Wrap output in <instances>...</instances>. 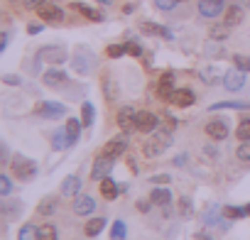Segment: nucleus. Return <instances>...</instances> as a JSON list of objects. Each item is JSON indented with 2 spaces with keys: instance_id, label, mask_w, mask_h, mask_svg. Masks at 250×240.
Returning <instances> with one entry per match:
<instances>
[{
  "instance_id": "obj_20",
  "label": "nucleus",
  "mask_w": 250,
  "mask_h": 240,
  "mask_svg": "<svg viewBox=\"0 0 250 240\" xmlns=\"http://www.w3.org/2000/svg\"><path fill=\"white\" fill-rule=\"evenodd\" d=\"M66 74L62 71V69H49V71H44V76H42V81L47 83V86H62V83H66Z\"/></svg>"
},
{
  "instance_id": "obj_10",
  "label": "nucleus",
  "mask_w": 250,
  "mask_h": 240,
  "mask_svg": "<svg viewBox=\"0 0 250 240\" xmlns=\"http://www.w3.org/2000/svg\"><path fill=\"white\" fill-rule=\"evenodd\" d=\"M174 93H177V88H174V74L167 71V74H162V79L157 81V96H160L162 100H172Z\"/></svg>"
},
{
  "instance_id": "obj_28",
  "label": "nucleus",
  "mask_w": 250,
  "mask_h": 240,
  "mask_svg": "<svg viewBox=\"0 0 250 240\" xmlns=\"http://www.w3.org/2000/svg\"><path fill=\"white\" fill-rule=\"evenodd\" d=\"M240 22H243V8L233 3V5L226 10V25L235 27V25H240Z\"/></svg>"
},
{
  "instance_id": "obj_11",
  "label": "nucleus",
  "mask_w": 250,
  "mask_h": 240,
  "mask_svg": "<svg viewBox=\"0 0 250 240\" xmlns=\"http://www.w3.org/2000/svg\"><path fill=\"white\" fill-rule=\"evenodd\" d=\"M223 86H226V91H230V93L240 91V88L245 86V71H240V69H230V71H226V76H223Z\"/></svg>"
},
{
  "instance_id": "obj_52",
  "label": "nucleus",
  "mask_w": 250,
  "mask_h": 240,
  "mask_svg": "<svg viewBox=\"0 0 250 240\" xmlns=\"http://www.w3.org/2000/svg\"><path fill=\"white\" fill-rule=\"evenodd\" d=\"M5 47H8V32H3V42H0V52H5Z\"/></svg>"
},
{
  "instance_id": "obj_45",
  "label": "nucleus",
  "mask_w": 250,
  "mask_h": 240,
  "mask_svg": "<svg viewBox=\"0 0 250 240\" xmlns=\"http://www.w3.org/2000/svg\"><path fill=\"white\" fill-rule=\"evenodd\" d=\"M125 47H128V54H130V57H143V47H140L138 42H128Z\"/></svg>"
},
{
  "instance_id": "obj_35",
  "label": "nucleus",
  "mask_w": 250,
  "mask_h": 240,
  "mask_svg": "<svg viewBox=\"0 0 250 240\" xmlns=\"http://www.w3.org/2000/svg\"><path fill=\"white\" fill-rule=\"evenodd\" d=\"M125 235H128V225H125L123 220H115L113 230H110V238L113 240H125Z\"/></svg>"
},
{
  "instance_id": "obj_55",
  "label": "nucleus",
  "mask_w": 250,
  "mask_h": 240,
  "mask_svg": "<svg viewBox=\"0 0 250 240\" xmlns=\"http://www.w3.org/2000/svg\"><path fill=\"white\" fill-rule=\"evenodd\" d=\"M245 211H248V216H250V203H248V206H245Z\"/></svg>"
},
{
  "instance_id": "obj_23",
  "label": "nucleus",
  "mask_w": 250,
  "mask_h": 240,
  "mask_svg": "<svg viewBox=\"0 0 250 240\" xmlns=\"http://www.w3.org/2000/svg\"><path fill=\"white\" fill-rule=\"evenodd\" d=\"M165 150H167V145H165V142H160L157 138H152L150 142H145V147H143V155L152 160V157H160Z\"/></svg>"
},
{
  "instance_id": "obj_18",
  "label": "nucleus",
  "mask_w": 250,
  "mask_h": 240,
  "mask_svg": "<svg viewBox=\"0 0 250 240\" xmlns=\"http://www.w3.org/2000/svg\"><path fill=\"white\" fill-rule=\"evenodd\" d=\"M179 108H189V105H194V100H196V96H194V91L191 88H177V93H174V98H172Z\"/></svg>"
},
{
  "instance_id": "obj_16",
  "label": "nucleus",
  "mask_w": 250,
  "mask_h": 240,
  "mask_svg": "<svg viewBox=\"0 0 250 240\" xmlns=\"http://www.w3.org/2000/svg\"><path fill=\"white\" fill-rule=\"evenodd\" d=\"M140 32L143 35H152V37H165V40H172V32L162 25H155V22H140Z\"/></svg>"
},
{
  "instance_id": "obj_2",
  "label": "nucleus",
  "mask_w": 250,
  "mask_h": 240,
  "mask_svg": "<svg viewBox=\"0 0 250 240\" xmlns=\"http://www.w3.org/2000/svg\"><path fill=\"white\" fill-rule=\"evenodd\" d=\"M35 113L40 118H47V120H59V118L66 115V105L64 103H54V100H42V103H37Z\"/></svg>"
},
{
  "instance_id": "obj_57",
  "label": "nucleus",
  "mask_w": 250,
  "mask_h": 240,
  "mask_svg": "<svg viewBox=\"0 0 250 240\" xmlns=\"http://www.w3.org/2000/svg\"><path fill=\"white\" fill-rule=\"evenodd\" d=\"M179 3H182V0H179Z\"/></svg>"
},
{
  "instance_id": "obj_33",
  "label": "nucleus",
  "mask_w": 250,
  "mask_h": 240,
  "mask_svg": "<svg viewBox=\"0 0 250 240\" xmlns=\"http://www.w3.org/2000/svg\"><path fill=\"white\" fill-rule=\"evenodd\" d=\"M235 138H238L240 142H250V118H243L240 123H238V128H235Z\"/></svg>"
},
{
  "instance_id": "obj_19",
  "label": "nucleus",
  "mask_w": 250,
  "mask_h": 240,
  "mask_svg": "<svg viewBox=\"0 0 250 240\" xmlns=\"http://www.w3.org/2000/svg\"><path fill=\"white\" fill-rule=\"evenodd\" d=\"M250 110V103H245V100H221V103H213L208 110L211 113H216V110Z\"/></svg>"
},
{
  "instance_id": "obj_46",
  "label": "nucleus",
  "mask_w": 250,
  "mask_h": 240,
  "mask_svg": "<svg viewBox=\"0 0 250 240\" xmlns=\"http://www.w3.org/2000/svg\"><path fill=\"white\" fill-rule=\"evenodd\" d=\"M150 206H155V203H152V199H140V201H138V211H140V213H147V211H150Z\"/></svg>"
},
{
  "instance_id": "obj_27",
  "label": "nucleus",
  "mask_w": 250,
  "mask_h": 240,
  "mask_svg": "<svg viewBox=\"0 0 250 240\" xmlns=\"http://www.w3.org/2000/svg\"><path fill=\"white\" fill-rule=\"evenodd\" d=\"M221 213H223V218H226V220H240V218H245V216H248L245 206H223V208H221Z\"/></svg>"
},
{
  "instance_id": "obj_15",
  "label": "nucleus",
  "mask_w": 250,
  "mask_h": 240,
  "mask_svg": "<svg viewBox=\"0 0 250 240\" xmlns=\"http://www.w3.org/2000/svg\"><path fill=\"white\" fill-rule=\"evenodd\" d=\"M59 211V196H44L37 203V213L40 216H54Z\"/></svg>"
},
{
  "instance_id": "obj_24",
  "label": "nucleus",
  "mask_w": 250,
  "mask_h": 240,
  "mask_svg": "<svg viewBox=\"0 0 250 240\" xmlns=\"http://www.w3.org/2000/svg\"><path fill=\"white\" fill-rule=\"evenodd\" d=\"M103 228H105V218H103V216H98V218H91V220L83 225V233H86L88 238H96V235H101V233H103Z\"/></svg>"
},
{
  "instance_id": "obj_21",
  "label": "nucleus",
  "mask_w": 250,
  "mask_h": 240,
  "mask_svg": "<svg viewBox=\"0 0 250 240\" xmlns=\"http://www.w3.org/2000/svg\"><path fill=\"white\" fill-rule=\"evenodd\" d=\"M101 83H103V93H105V100H110V103H113V100H118V96H120V88H118V83L113 81V76H108V74H105Z\"/></svg>"
},
{
  "instance_id": "obj_54",
  "label": "nucleus",
  "mask_w": 250,
  "mask_h": 240,
  "mask_svg": "<svg viewBox=\"0 0 250 240\" xmlns=\"http://www.w3.org/2000/svg\"><path fill=\"white\" fill-rule=\"evenodd\" d=\"M98 3H103V5H110V3H113V0H98Z\"/></svg>"
},
{
  "instance_id": "obj_1",
  "label": "nucleus",
  "mask_w": 250,
  "mask_h": 240,
  "mask_svg": "<svg viewBox=\"0 0 250 240\" xmlns=\"http://www.w3.org/2000/svg\"><path fill=\"white\" fill-rule=\"evenodd\" d=\"M10 172L20 179V181H32L37 177V162L35 160H27L22 155H15L10 160Z\"/></svg>"
},
{
  "instance_id": "obj_9",
  "label": "nucleus",
  "mask_w": 250,
  "mask_h": 240,
  "mask_svg": "<svg viewBox=\"0 0 250 240\" xmlns=\"http://www.w3.org/2000/svg\"><path fill=\"white\" fill-rule=\"evenodd\" d=\"M37 59L49 61V64H62V61H66V49L64 47H42L37 52Z\"/></svg>"
},
{
  "instance_id": "obj_8",
  "label": "nucleus",
  "mask_w": 250,
  "mask_h": 240,
  "mask_svg": "<svg viewBox=\"0 0 250 240\" xmlns=\"http://www.w3.org/2000/svg\"><path fill=\"white\" fill-rule=\"evenodd\" d=\"M125 150H128V138L125 135H118V138H113V140H108L105 145H103V155H108V157H113V160H118L120 155H125Z\"/></svg>"
},
{
  "instance_id": "obj_32",
  "label": "nucleus",
  "mask_w": 250,
  "mask_h": 240,
  "mask_svg": "<svg viewBox=\"0 0 250 240\" xmlns=\"http://www.w3.org/2000/svg\"><path fill=\"white\" fill-rule=\"evenodd\" d=\"M228 32H230V25H213L211 30H208V37L213 40V42H223L226 37H228Z\"/></svg>"
},
{
  "instance_id": "obj_13",
  "label": "nucleus",
  "mask_w": 250,
  "mask_h": 240,
  "mask_svg": "<svg viewBox=\"0 0 250 240\" xmlns=\"http://www.w3.org/2000/svg\"><path fill=\"white\" fill-rule=\"evenodd\" d=\"M93 211H96V201H93L91 196L79 194V196L74 199V213H76V216H91Z\"/></svg>"
},
{
  "instance_id": "obj_36",
  "label": "nucleus",
  "mask_w": 250,
  "mask_h": 240,
  "mask_svg": "<svg viewBox=\"0 0 250 240\" xmlns=\"http://www.w3.org/2000/svg\"><path fill=\"white\" fill-rule=\"evenodd\" d=\"M81 123L83 125H93V105L88 100L81 105Z\"/></svg>"
},
{
  "instance_id": "obj_38",
  "label": "nucleus",
  "mask_w": 250,
  "mask_h": 240,
  "mask_svg": "<svg viewBox=\"0 0 250 240\" xmlns=\"http://www.w3.org/2000/svg\"><path fill=\"white\" fill-rule=\"evenodd\" d=\"M233 66L248 74V71H250V57H245V54H235V57H233Z\"/></svg>"
},
{
  "instance_id": "obj_6",
  "label": "nucleus",
  "mask_w": 250,
  "mask_h": 240,
  "mask_svg": "<svg viewBox=\"0 0 250 240\" xmlns=\"http://www.w3.org/2000/svg\"><path fill=\"white\" fill-rule=\"evenodd\" d=\"M37 15H40V20H44V22H49V25H59V22L64 20V10H62L59 5L49 3V0H47L44 5L37 8Z\"/></svg>"
},
{
  "instance_id": "obj_17",
  "label": "nucleus",
  "mask_w": 250,
  "mask_h": 240,
  "mask_svg": "<svg viewBox=\"0 0 250 240\" xmlns=\"http://www.w3.org/2000/svg\"><path fill=\"white\" fill-rule=\"evenodd\" d=\"M118 194H120V186H118L110 177L101 179V196H103L105 201H115V199H118Z\"/></svg>"
},
{
  "instance_id": "obj_40",
  "label": "nucleus",
  "mask_w": 250,
  "mask_h": 240,
  "mask_svg": "<svg viewBox=\"0 0 250 240\" xmlns=\"http://www.w3.org/2000/svg\"><path fill=\"white\" fill-rule=\"evenodd\" d=\"M125 52H128V47L125 44H110L108 49H105V54H108V59H120Z\"/></svg>"
},
{
  "instance_id": "obj_43",
  "label": "nucleus",
  "mask_w": 250,
  "mask_h": 240,
  "mask_svg": "<svg viewBox=\"0 0 250 240\" xmlns=\"http://www.w3.org/2000/svg\"><path fill=\"white\" fill-rule=\"evenodd\" d=\"M177 3H179V0H155V5H157L160 10H174Z\"/></svg>"
},
{
  "instance_id": "obj_49",
  "label": "nucleus",
  "mask_w": 250,
  "mask_h": 240,
  "mask_svg": "<svg viewBox=\"0 0 250 240\" xmlns=\"http://www.w3.org/2000/svg\"><path fill=\"white\" fill-rule=\"evenodd\" d=\"M42 30H44V25H42V22H40V25H37V22H32V25H27V32H30V35H40Z\"/></svg>"
},
{
  "instance_id": "obj_51",
  "label": "nucleus",
  "mask_w": 250,
  "mask_h": 240,
  "mask_svg": "<svg viewBox=\"0 0 250 240\" xmlns=\"http://www.w3.org/2000/svg\"><path fill=\"white\" fill-rule=\"evenodd\" d=\"M204 152H206V155H208V157H216V155H218V150H216V147H213V145H208V147H206V150H204Z\"/></svg>"
},
{
  "instance_id": "obj_25",
  "label": "nucleus",
  "mask_w": 250,
  "mask_h": 240,
  "mask_svg": "<svg viewBox=\"0 0 250 240\" xmlns=\"http://www.w3.org/2000/svg\"><path fill=\"white\" fill-rule=\"evenodd\" d=\"M81 125H83V123H79V118H69V120H66V135H69V145H76V142H79Z\"/></svg>"
},
{
  "instance_id": "obj_12",
  "label": "nucleus",
  "mask_w": 250,
  "mask_h": 240,
  "mask_svg": "<svg viewBox=\"0 0 250 240\" xmlns=\"http://www.w3.org/2000/svg\"><path fill=\"white\" fill-rule=\"evenodd\" d=\"M223 3L226 0H199V13L204 18L213 20V18H218L223 13Z\"/></svg>"
},
{
  "instance_id": "obj_41",
  "label": "nucleus",
  "mask_w": 250,
  "mask_h": 240,
  "mask_svg": "<svg viewBox=\"0 0 250 240\" xmlns=\"http://www.w3.org/2000/svg\"><path fill=\"white\" fill-rule=\"evenodd\" d=\"M235 157L240 162H250V142H243L238 150H235Z\"/></svg>"
},
{
  "instance_id": "obj_14",
  "label": "nucleus",
  "mask_w": 250,
  "mask_h": 240,
  "mask_svg": "<svg viewBox=\"0 0 250 240\" xmlns=\"http://www.w3.org/2000/svg\"><path fill=\"white\" fill-rule=\"evenodd\" d=\"M62 196H71V199H76L79 196V191H81V179L76 177V174H69L64 181H62Z\"/></svg>"
},
{
  "instance_id": "obj_5",
  "label": "nucleus",
  "mask_w": 250,
  "mask_h": 240,
  "mask_svg": "<svg viewBox=\"0 0 250 240\" xmlns=\"http://www.w3.org/2000/svg\"><path fill=\"white\" fill-rule=\"evenodd\" d=\"M135 120H138V110H135V108L125 105V108L118 110V128H120L123 133H133V130H138Z\"/></svg>"
},
{
  "instance_id": "obj_22",
  "label": "nucleus",
  "mask_w": 250,
  "mask_h": 240,
  "mask_svg": "<svg viewBox=\"0 0 250 240\" xmlns=\"http://www.w3.org/2000/svg\"><path fill=\"white\" fill-rule=\"evenodd\" d=\"M71 8H74L76 13H81L86 20H91V22H101V20H103V13H98V10H93V8L83 5V3H71Z\"/></svg>"
},
{
  "instance_id": "obj_44",
  "label": "nucleus",
  "mask_w": 250,
  "mask_h": 240,
  "mask_svg": "<svg viewBox=\"0 0 250 240\" xmlns=\"http://www.w3.org/2000/svg\"><path fill=\"white\" fill-rule=\"evenodd\" d=\"M155 138H157L160 142H165L167 147L172 145V130H157V135H155Z\"/></svg>"
},
{
  "instance_id": "obj_26",
  "label": "nucleus",
  "mask_w": 250,
  "mask_h": 240,
  "mask_svg": "<svg viewBox=\"0 0 250 240\" xmlns=\"http://www.w3.org/2000/svg\"><path fill=\"white\" fill-rule=\"evenodd\" d=\"M150 199H152V203L155 206H169V201H172V194H169V189H165V186H160V189H155V191H150Z\"/></svg>"
},
{
  "instance_id": "obj_50",
  "label": "nucleus",
  "mask_w": 250,
  "mask_h": 240,
  "mask_svg": "<svg viewBox=\"0 0 250 240\" xmlns=\"http://www.w3.org/2000/svg\"><path fill=\"white\" fill-rule=\"evenodd\" d=\"M150 181H152V184H169V177H167V174H160V177H152Z\"/></svg>"
},
{
  "instance_id": "obj_3",
  "label": "nucleus",
  "mask_w": 250,
  "mask_h": 240,
  "mask_svg": "<svg viewBox=\"0 0 250 240\" xmlns=\"http://www.w3.org/2000/svg\"><path fill=\"white\" fill-rule=\"evenodd\" d=\"M113 164H115V160L113 157H108V155H103V152H98V157L93 160V169H91V179H105L110 172H113Z\"/></svg>"
},
{
  "instance_id": "obj_30",
  "label": "nucleus",
  "mask_w": 250,
  "mask_h": 240,
  "mask_svg": "<svg viewBox=\"0 0 250 240\" xmlns=\"http://www.w3.org/2000/svg\"><path fill=\"white\" fill-rule=\"evenodd\" d=\"M177 211H179V216H182L184 220H189V218L194 216V203H191V199H189V196H182V199L177 201Z\"/></svg>"
},
{
  "instance_id": "obj_29",
  "label": "nucleus",
  "mask_w": 250,
  "mask_h": 240,
  "mask_svg": "<svg viewBox=\"0 0 250 240\" xmlns=\"http://www.w3.org/2000/svg\"><path fill=\"white\" fill-rule=\"evenodd\" d=\"M52 147H54L57 152H62L64 147H71V145H69V135H66V128H64V130H54V133H52Z\"/></svg>"
},
{
  "instance_id": "obj_56",
  "label": "nucleus",
  "mask_w": 250,
  "mask_h": 240,
  "mask_svg": "<svg viewBox=\"0 0 250 240\" xmlns=\"http://www.w3.org/2000/svg\"><path fill=\"white\" fill-rule=\"evenodd\" d=\"M245 8H250V0H245Z\"/></svg>"
},
{
  "instance_id": "obj_47",
  "label": "nucleus",
  "mask_w": 250,
  "mask_h": 240,
  "mask_svg": "<svg viewBox=\"0 0 250 240\" xmlns=\"http://www.w3.org/2000/svg\"><path fill=\"white\" fill-rule=\"evenodd\" d=\"M47 3V0H22V5L25 8H30V10H37L40 5H44Z\"/></svg>"
},
{
  "instance_id": "obj_37",
  "label": "nucleus",
  "mask_w": 250,
  "mask_h": 240,
  "mask_svg": "<svg viewBox=\"0 0 250 240\" xmlns=\"http://www.w3.org/2000/svg\"><path fill=\"white\" fill-rule=\"evenodd\" d=\"M10 194H13V181H10V177H8V174H0V196L8 199Z\"/></svg>"
},
{
  "instance_id": "obj_4",
  "label": "nucleus",
  "mask_w": 250,
  "mask_h": 240,
  "mask_svg": "<svg viewBox=\"0 0 250 240\" xmlns=\"http://www.w3.org/2000/svg\"><path fill=\"white\" fill-rule=\"evenodd\" d=\"M204 133H206L211 140L221 142V140H226V138L230 135V128H228V123H226V120H221V118H213V120H208V123H206Z\"/></svg>"
},
{
  "instance_id": "obj_31",
  "label": "nucleus",
  "mask_w": 250,
  "mask_h": 240,
  "mask_svg": "<svg viewBox=\"0 0 250 240\" xmlns=\"http://www.w3.org/2000/svg\"><path fill=\"white\" fill-rule=\"evenodd\" d=\"M18 240H40V228L32 225V223H25L18 230Z\"/></svg>"
},
{
  "instance_id": "obj_7",
  "label": "nucleus",
  "mask_w": 250,
  "mask_h": 240,
  "mask_svg": "<svg viewBox=\"0 0 250 240\" xmlns=\"http://www.w3.org/2000/svg\"><path fill=\"white\" fill-rule=\"evenodd\" d=\"M135 125H138V133H155L157 125H160V118L155 113H150V110H138Z\"/></svg>"
},
{
  "instance_id": "obj_34",
  "label": "nucleus",
  "mask_w": 250,
  "mask_h": 240,
  "mask_svg": "<svg viewBox=\"0 0 250 240\" xmlns=\"http://www.w3.org/2000/svg\"><path fill=\"white\" fill-rule=\"evenodd\" d=\"M221 216H223L221 211H216V213H213V211H206V213H204V220H206L208 225H218L221 230H228V223L221 220Z\"/></svg>"
},
{
  "instance_id": "obj_48",
  "label": "nucleus",
  "mask_w": 250,
  "mask_h": 240,
  "mask_svg": "<svg viewBox=\"0 0 250 240\" xmlns=\"http://www.w3.org/2000/svg\"><path fill=\"white\" fill-rule=\"evenodd\" d=\"M3 81H5L8 86H20V76H13V74H5Z\"/></svg>"
},
{
  "instance_id": "obj_42",
  "label": "nucleus",
  "mask_w": 250,
  "mask_h": 240,
  "mask_svg": "<svg viewBox=\"0 0 250 240\" xmlns=\"http://www.w3.org/2000/svg\"><path fill=\"white\" fill-rule=\"evenodd\" d=\"M74 69H76L79 74H88V61H86L83 57H76V59H74Z\"/></svg>"
},
{
  "instance_id": "obj_39",
  "label": "nucleus",
  "mask_w": 250,
  "mask_h": 240,
  "mask_svg": "<svg viewBox=\"0 0 250 240\" xmlns=\"http://www.w3.org/2000/svg\"><path fill=\"white\" fill-rule=\"evenodd\" d=\"M40 240H57V228L52 223L40 225Z\"/></svg>"
},
{
  "instance_id": "obj_53",
  "label": "nucleus",
  "mask_w": 250,
  "mask_h": 240,
  "mask_svg": "<svg viewBox=\"0 0 250 240\" xmlns=\"http://www.w3.org/2000/svg\"><path fill=\"white\" fill-rule=\"evenodd\" d=\"M199 240H211V238H208L206 233H201V235H199Z\"/></svg>"
}]
</instances>
